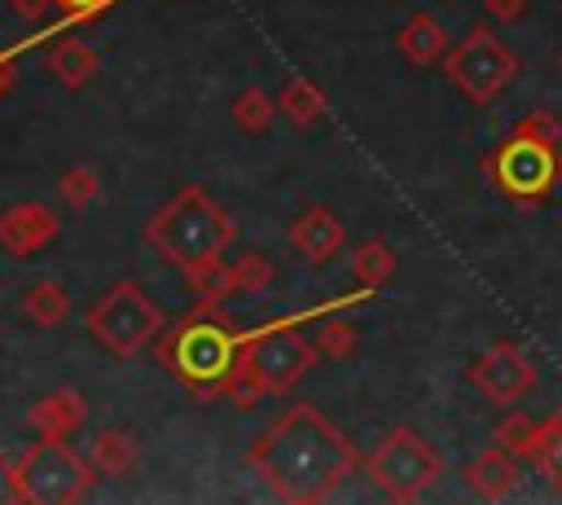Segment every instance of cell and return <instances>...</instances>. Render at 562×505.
<instances>
[{"label": "cell", "mask_w": 562, "mask_h": 505, "mask_svg": "<svg viewBox=\"0 0 562 505\" xmlns=\"http://www.w3.org/2000/svg\"><path fill=\"white\" fill-rule=\"evenodd\" d=\"M351 439L316 408V404H290L246 452V465L272 487V496L290 505H316L342 487V479L356 470Z\"/></svg>", "instance_id": "cell-1"}, {"label": "cell", "mask_w": 562, "mask_h": 505, "mask_svg": "<svg viewBox=\"0 0 562 505\" xmlns=\"http://www.w3.org/2000/svg\"><path fill=\"white\" fill-rule=\"evenodd\" d=\"M483 176L514 206H540L562 184V127L553 114H522L518 127L483 158Z\"/></svg>", "instance_id": "cell-2"}, {"label": "cell", "mask_w": 562, "mask_h": 505, "mask_svg": "<svg viewBox=\"0 0 562 505\" xmlns=\"http://www.w3.org/2000/svg\"><path fill=\"white\" fill-rule=\"evenodd\" d=\"M316 360L321 351L312 334H303L294 321H272L263 329H250L237 343V382L228 404L250 408L263 395H285L312 373Z\"/></svg>", "instance_id": "cell-3"}, {"label": "cell", "mask_w": 562, "mask_h": 505, "mask_svg": "<svg viewBox=\"0 0 562 505\" xmlns=\"http://www.w3.org/2000/svg\"><path fill=\"white\" fill-rule=\"evenodd\" d=\"M233 220L228 211L198 184L180 189L158 215H149L145 224V246L154 255H162L167 263H176L180 272H193L211 259H220L233 242Z\"/></svg>", "instance_id": "cell-4"}, {"label": "cell", "mask_w": 562, "mask_h": 505, "mask_svg": "<svg viewBox=\"0 0 562 505\" xmlns=\"http://www.w3.org/2000/svg\"><path fill=\"white\" fill-rule=\"evenodd\" d=\"M237 343H241V334H228L215 321L189 316L176 329H167V334L154 338V356L193 395H202V400H228L233 395V382H237Z\"/></svg>", "instance_id": "cell-5"}, {"label": "cell", "mask_w": 562, "mask_h": 505, "mask_svg": "<svg viewBox=\"0 0 562 505\" xmlns=\"http://www.w3.org/2000/svg\"><path fill=\"white\" fill-rule=\"evenodd\" d=\"M97 479V465L88 457H79L66 439H48L40 435L18 461H13V487L18 501L26 505H66L88 496Z\"/></svg>", "instance_id": "cell-6"}, {"label": "cell", "mask_w": 562, "mask_h": 505, "mask_svg": "<svg viewBox=\"0 0 562 505\" xmlns=\"http://www.w3.org/2000/svg\"><path fill=\"white\" fill-rule=\"evenodd\" d=\"M443 75L470 105H492L518 79V53L492 26H474L448 48Z\"/></svg>", "instance_id": "cell-7"}, {"label": "cell", "mask_w": 562, "mask_h": 505, "mask_svg": "<svg viewBox=\"0 0 562 505\" xmlns=\"http://www.w3.org/2000/svg\"><path fill=\"white\" fill-rule=\"evenodd\" d=\"M83 329L114 356H136L145 351L158 334H162V312L158 303L136 285V281H119L110 285L88 312H83Z\"/></svg>", "instance_id": "cell-8"}, {"label": "cell", "mask_w": 562, "mask_h": 505, "mask_svg": "<svg viewBox=\"0 0 562 505\" xmlns=\"http://www.w3.org/2000/svg\"><path fill=\"white\" fill-rule=\"evenodd\" d=\"M364 465H369V479L391 496V501H422L426 496V487L439 479V470H443V457L417 435V430H408V426H395L369 457H364Z\"/></svg>", "instance_id": "cell-9"}, {"label": "cell", "mask_w": 562, "mask_h": 505, "mask_svg": "<svg viewBox=\"0 0 562 505\" xmlns=\"http://www.w3.org/2000/svg\"><path fill=\"white\" fill-rule=\"evenodd\" d=\"M470 382L483 391L487 404L509 408V404H518V400L531 391V382H536V364L527 360V351H522L518 343L501 338V343H492V347L470 364Z\"/></svg>", "instance_id": "cell-10"}, {"label": "cell", "mask_w": 562, "mask_h": 505, "mask_svg": "<svg viewBox=\"0 0 562 505\" xmlns=\"http://www.w3.org/2000/svg\"><path fill=\"white\" fill-rule=\"evenodd\" d=\"M57 237V215L44 202H18L0 215V246L13 259H26L35 250H44Z\"/></svg>", "instance_id": "cell-11"}, {"label": "cell", "mask_w": 562, "mask_h": 505, "mask_svg": "<svg viewBox=\"0 0 562 505\" xmlns=\"http://www.w3.org/2000/svg\"><path fill=\"white\" fill-rule=\"evenodd\" d=\"M342 220L329 211V206H307L294 224H290V246L307 259V263H316V268H325L329 259H338V250H342Z\"/></svg>", "instance_id": "cell-12"}, {"label": "cell", "mask_w": 562, "mask_h": 505, "mask_svg": "<svg viewBox=\"0 0 562 505\" xmlns=\"http://www.w3.org/2000/svg\"><path fill=\"white\" fill-rule=\"evenodd\" d=\"M44 70H48L66 92H79V88H88V83L97 79V70H101V53H97L88 40L66 35V40H57V44L44 53Z\"/></svg>", "instance_id": "cell-13"}, {"label": "cell", "mask_w": 562, "mask_h": 505, "mask_svg": "<svg viewBox=\"0 0 562 505\" xmlns=\"http://www.w3.org/2000/svg\"><path fill=\"white\" fill-rule=\"evenodd\" d=\"M465 483H470L483 501H505V496L518 492V483H522V465H518L514 452H505V448L496 444V448H487L483 457H474V461L465 465Z\"/></svg>", "instance_id": "cell-14"}, {"label": "cell", "mask_w": 562, "mask_h": 505, "mask_svg": "<svg viewBox=\"0 0 562 505\" xmlns=\"http://www.w3.org/2000/svg\"><path fill=\"white\" fill-rule=\"evenodd\" d=\"M83 417H88V404L75 386H57L53 395L31 404V426L35 435H48V439H66L70 430L83 426Z\"/></svg>", "instance_id": "cell-15"}, {"label": "cell", "mask_w": 562, "mask_h": 505, "mask_svg": "<svg viewBox=\"0 0 562 505\" xmlns=\"http://www.w3.org/2000/svg\"><path fill=\"white\" fill-rule=\"evenodd\" d=\"M395 48H400L404 61H413V66H435V61L448 57L452 44H448V31H443V22H439L435 13H413V18L400 26Z\"/></svg>", "instance_id": "cell-16"}, {"label": "cell", "mask_w": 562, "mask_h": 505, "mask_svg": "<svg viewBox=\"0 0 562 505\" xmlns=\"http://www.w3.org/2000/svg\"><path fill=\"white\" fill-rule=\"evenodd\" d=\"M88 461L97 465V474L123 479V474L136 470V439L127 430H97L92 448H88Z\"/></svg>", "instance_id": "cell-17"}, {"label": "cell", "mask_w": 562, "mask_h": 505, "mask_svg": "<svg viewBox=\"0 0 562 505\" xmlns=\"http://www.w3.org/2000/svg\"><path fill=\"white\" fill-rule=\"evenodd\" d=\"M22 312L31 325L40 329H57L66 316H70V290L61 281H35L26 294H22Z\"/></svg>", "instance_id": "cell-18"}, {"label": "cell", "mask_w": 562, "mask_h": 505, "mask_svg": "<svg viewBox=\"0 0 562 505\" xmlns=\"http://www.w3.org/2000/svg\"><path fill=\"white\" fill-rule=\"evenodd\" d=\"M351 277L360 290H378L395 277V250L382 242V237H369L351 250Z\"/></svg>", "instance_id": "cell-19"}, {"label": "cell", "mask_w": 562, "mask_h": 505, "mask_svg": "<svg viewBox=\"0 0 562 505\" xmlns=\"http://www.w3.org/2000/svg\"><path fill=\"white\" fill-rule=\"evenodd\" d=\"M277 110L294 123V127H312L321 114H325V97L312 79H285L281 92H277Z\"/></svg>", "instance_id": "cell-20"}, {"label": "cell", "mask_w": 562, "mask_h": 505, "mask_svg": "<svg viewBox=\"0 0 562 505\" xmlns=\"http://www.w3.org/2000/svg\"><path fill=\"white\" fill-rule=\"evenodd\" d=\"M184 277H189V290L198 294V307L202 312H215L224 299L237 294V281H233V268L224 263V255L211 259V263H202V268H193V272H184Z\"/></svg>", "instance_id": "cell-21"}, {"label": "cell", "mask_w": 562, "mask_h": 505, "mask_svg": "<svg viewBox=\"0 0 562 505\" xmlns=\"http://www.w3.org/2000/svg\"><path fill=\"white\" fill-rule=\"evenodd\" d=\"M233 123L246 132V136H259V132H268L272 127V114H277V101L263 92V88H241L237 97H233Z\"/></svg>", "instance_id": "cell-22"}, {"label": "cell", "mask_w": 562, "mask_h": 505, "mask_svg": "<svg viewBox=\"0 0 562 505\" xmlns=\"http://www.w3.org/2000/svg\"><path fill=\"white\" fill-rule=\"evenodd\" d=\"M312 343H316L321 356L347 360V356H356V347H360V325H356V321H342V316L321 321V325L312 329Z\"/></svg>", "instance_id": "cell-23"}, {"label": "cell", "mask_w": 562, "mask_h": 505, "mask_svg": "<svg viewBox=\"0 0 562 505\" xmlns=\"http://www.w3.org/2000/svg\"><path fill=\"white\" fill-rule=\"evenodd\" d=\"M536 470L549 479L553 492H562V413L540 422V444H536Z\"/></svg>", "instance_id": "cell-24"}, {"label": "cell", "mask_w": 562, "mask_h": 505, "mask_svg": "<svg viewBox=\"0 0 562 505\" xmlns=\"http://www.w3.org/2000/svg\"><path fill=\"white\" fill-rule=\"evenodd\" d=\"M496 444L505 448V452H514L518 461L527 457H536V444H540V422L536 417H527V413H509L501 426H496Z\"/></svg>", "instance_id": "cell-25"}, {"label": "cell", "mask_w": 562, "mask_h": 505, "mask_svg": "<svg viewBox=\"0 0 562 505\" xmlns=\"http://www.w3.org/2000/svg\"><path fill=\"white\" fill-rule=\"evenodd\" d=\"M228 268H233L237 294H263V290L277 281V268H272V259H268V255H259V250H246V255H237Z\"/></svg>", "instance_id": "cell-26"}, {"label": "cell", "mask_w": 562, "mask_h": 505, "mask_svg": "<svg viewBox=\"0 0 562 505\" xmlns=\"http://www.w3.org/2000/svg\"><path fill=\"white\" fill-rule=\"evenodd\" d=\"M57 193H61L66 206H88V202H97V193H101V176H97L92 167H66V171L57 176Z\"/></svg>", "instance_id": "cell-27"}, {"label": "cell", "mask_w": 562, "mask_h": 505, "mask_svg": "<svg viewBox=\"0 0 562 505\" xmlns=\"http://www.w3.org/2000/svg\"><path fill=\"white\" fill-rule=\"evenodd\" d=\"M70 22H88V18H97L101 9H110L114 0H53Z\"/></svg>", "instance_id": "cell-28"}, {"label": "cell", "mask_w": 562, "mask_h": 505, "mask_svg": "<svg viewBox=\"0 0 562 505\" xmlns=\"http://www.w3.org/2000/svg\"><path fill=\"white\" fill-rule=\"evenodd\" d=\"M483 9H487V18H496V22H518V18L527 13V0H483Z\"/></svg>", "instance_id": "cell-29"}, {"label": "cell", "mask_w": 562, "mask_h": 505, "mask_svg": "<svg viewBox=\"0 0 562 505\" xmlns=\"http://www.w3.org/2000/svg\"><path fill=\"white\" fill-rule=\"evenodd\" d=\"M9 4H13L18 18H44L53 9V0H9Z\"/></svg>", "instance_id": "cell-30"}, {"label": "cell", "mask_w": 562, "mask_h": 505, "mask_svg": "<svg viewBox=\"0 0 562 505\" xmlns=\"http://www.w3.org/2000/svg\"><path fill=\"white\" fill-rule=\"evenodd\" d=\"M0 501H18V487H13V461L0 452Z\"/></svg>", "instance_id": "cell-31"}, {"label": "cell", "mask_w": 562, "mask_h": 505, "mask_svg": "<svg viewBox=\"0 0 562 505\" xmlns=\"http://www.w3.org/2000/svg\"><path fill=\"white\" fill-rule=\"evenodd\" d=\"M13 79H18V61H13V53H0V97H9Z\"/></svg>", "instance_id": "cell-32"}, {"label": "cell", "mask_w": 562, "mask_h": 505, "mask_svg": "<svg viewBox=\"0 0 562 505\" xmlns=\"http://www.w3.org/2000/svg\"><path fill=\"white\" fill-rule=\"evenodd\" d=\"M558 61H562V53H558Z\"/></svg>", "instance_id": "cell-33"}]
</instances>
